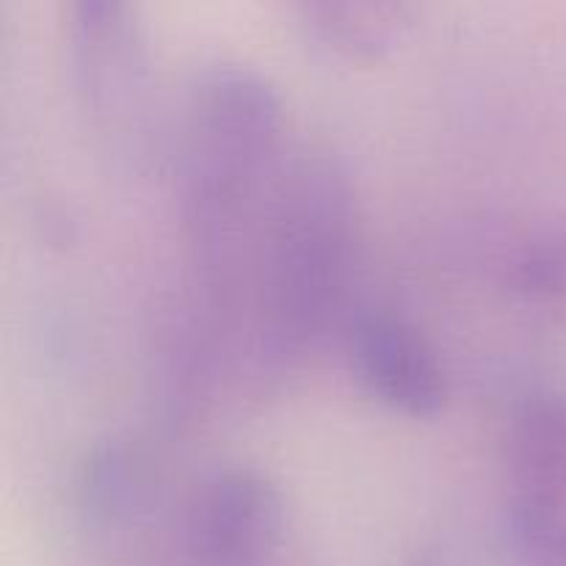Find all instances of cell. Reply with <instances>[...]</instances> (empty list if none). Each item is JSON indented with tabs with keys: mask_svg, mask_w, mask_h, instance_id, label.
I'll use <instances>...</instances> for the list:
<instances>
[{
	"mask_svg": "<svg viewBox=\"0 0 566 566\" xmlns=\"http://www.w3.org/2000/svg\"><path fill=\"white\" fill-rule=\"evenodd\" d=\"M287 164L285 103L274 81L238 59L199 66L182 119L180 216L208 304L247 291L260 227Z\"/></svg>",
	"mask_w": 566,
	"mask_h": 566,
	"instance_id": "1",
	"label": "cell"
},
{
	"mask_svg": "<svg viewBox=\"0 0 566 566\" xmlns=\"http://www.w3.org/2000/svg\"><path fill=\"white\" fill-rule=\"evenodd\" d=\"M354 243L357 199L346 166L329 153L291 158L247 276L260 374L296 368L329 335L348 296Z\"/></svg>",
	"mask_w": 566,
	"mask_h": 566,
	"instance_id": "2",
	"label": "cell"
},
{
	"mask_svg": "<svg viewBox=\"0 0 566 566\" xmlns=\"http://www.w3.org/2000/svg\"><path fill=\"white\" fill-rule=\"evenodd\" d=\"M72 86L94 125L133 138L153 111V53L144 22L122 0H75L66 9Z\"/></svg>",
	"mask_w": 566,
	"mask_h": 566,
	"instance_id": "3",
	"label": "cell"
},
{
	"mask_svg": "<svg viewBox=\"0 0 566 566\" xmlns=\"http://www.w3.org/2000/svg\"><path fill=\"white\" fill-rule=\"evenodd\" d=\"M285 536V501L263 470L219 464L191 484L171 523L186 566H269Z\"/></svg>",
	"mask_w": 566,
	"mask_h": 566,
	"instance_id": "4",
	"label": "cell"
},
{
	"mask_svg": "<svg viewBox=\"0 0 566 566\" xmlns=\"http://www.w3.org/2000/svg\"><path fill=\"white\" fill-rule=\"evenodd\" d=\"M346 348L359 385L379 403L415 420L446 409L448 376L429 337L392 310H359L346 326Z\"/></svg>",
	"mask_w": 566,
	"mask_h": 566,
	"instance_id": "5",
	"label": "cell"
},
{
	"mask_svg": "<svg viewBox=\"0 0 566 566\" xmlns=\"http://www.w3.org/2000/svg\"><path fill=\"white\" fill-rule=\"evenodd\" d=\"M506 442L512 497L566 509V398H525L514 409Z\"/></svg>",
	"mask_w": 566,
	"mask_h": 566,
	"instance_id": "6",
	"label": "cell"
},
{
	"mask_svg": "<svg viewBox=\"0 0 566 566\" xmlns=\"http://www.w3.org/2000/svg\"><path fill=\"white\" fill-rule=\"evenodd\" d=\"M412 6L396 0H310L298 6L310 36L352 61L390 53L412 25Z\"/></svg>",
	"mask_w": 566,
	"mask_h": 566,
	"instance_id": "7",
	"label": "cell"
},
{
	"mask_svg": "<svg viewBox=\"0 0 566 566\" xmlns=\"http://www.w3.org/2000/svg\"><path fill=\"white\" fill-rule=\"evenodd\" d=\"M503 536L517 566H566V509L512 497Z\"/></svg>",
	"mask_w": 566,
	"mask_h": 566,
	"instance_id": "8",
	"label": "cell"
},
{
	"mask_svg": "<svg viewBox=\"0 0 566 566\" xmlns=\"http://www.w3.org/2000/svg\"><path fill=\"white\" fill-rule=\"evenodd\" d=\"M514 280L536 302L566 313V216L520 252Z\"/></svg>",
	"mask_w": 566,
	"mask_h": 566,
	"instance_id": "9",
	"label": "cell"
},
{
	"mask_svg": "<svg viewBox=\"0 0 566 566\" xmlns=\"http://www.w3.org/2000/svg\"><path fill=\"white\" fill-rule=\"evenodd\" d=\"M415 566H440V564H437L434 558H423V562H418Z\"/></svg>",
	"mask_w": 566,
	"mask_h": 566,
	"instance_id": "10",
	"label": "cell"
}]
</instances>
